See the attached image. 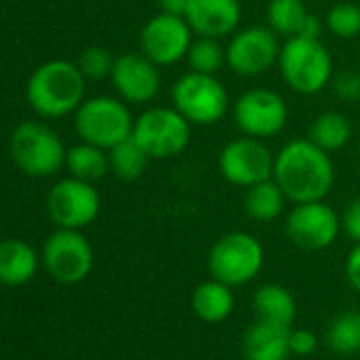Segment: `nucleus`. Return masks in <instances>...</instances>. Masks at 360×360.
I'll return each instance as SVG.
<instances>
[{
	"label": "nucleus",
	"mask_w": 360,
	"mask_h": 360,
	"mask_svg": "<svg viewBox=\"0 0 360 360\" xmlns=\"http://www.w3.org/2000/svg\"><path fill=\"white\" fill-rule=\"evenodd\" d=\"M274 180L295 204L324 200L335 183V167L324 148L309 138H297L282 146L274 159Z\"/></svg>",
	"instance_id": "nucleus-1"
},
{
	"label": "nucleus",
	"mask_w": 360,
	"mask_h": 360,
	"mask_svg": "<svg viewBox=\"0 0 360 360\" xmlns=\"http://www.w3.org/2000/svg\"><path fill=\"white\" fill-rule=\"evenodd\" d=\"M85 77L75 62L51 60L39 66L26 85L32 110L45 119H60L75 112L85 98Z\"/></svg>",
	"instance_id": "nucleus-2"
},
{
	"label": "nucleus",
	"mask_w": 360,
	"mask_h": 360,
	"mask_svg": "<svg viewBox=\"0 0 360 360\" xmlns=\"http://www.w3.org/2000/svg\"><path fill=\"white\" fill-rule=\"evenodd\" d=\"M278 66L284 83L303 96L322 91L333 79V60L320 39H288L280 49Z\"/></svg>",
	"instance_id": "nucleus-3"
},
{
	"label": "nucleus",
	"mask_w": 360,
	"mask_h": 360,
	"mask_svg": "<svg viewBox=\"0 0 360 360\" xmlns=\"http://www.w3.org/2000/svg\"><path fill=\"white\" fill-rule=\"evenodd\" d=\"M9 150L15 165L32 178H47L66 167L68 150L62 138L39 121L20 123L11 134Z\"/></svg>",
	"instance_id": "nucleus-4"
},
{
	"label": "nucleus",
	"mask_w": 360,
	"mask_h": 360,
	"mask_svg": "<svg viewBox=\"0 0 360 360\" xmlns=\"http://www.w3.org/2000/svg\"><path fill=\"white\" fill-rule=\"evenodd\" d=\"M134 117L129 108L108 96H98L83 100L75 110V127L83 142L96 144L104 150H110L119 142L127 140L134 131Z\"/></svg>",
	"instance_id": "nucleus-5"
},
{
	"label": "nucleus",
	"mask_w": 360,
	"mask_h": 360,
	"mask_svg": "<svg viewBox=\"0 0 360 360\" xmlns=\"http://www.w3.org/2000/svg\"><path fill=\"white\" fill-rule=\"evenodd\" d=\"M131 136L150 159H169L189 146L191 123L176 108L155 106L134 121Z\"/></svg>",
	"instance_id": "nucleus-6"
},
{
	"label": "nucleus",
	"mask_w": 360,
	"mask_h": 360,
	"mask_svg": "<svg viewBox=\"0 0 360 360\" xmlns=\"http://www.w3.org/2000/svg\"><path fill=\"white\" fill-rule=\"evenodd\" d=\"M174 108L189 123L212 125L223 119L229 106L227 91L217 75L187 72L172 87Z\"/></svg>",
	"instance_id": "nucleus-7"
},
{
	"label": "nucleus",
	"mask_w": 360,
	"mask_h": 360,
	"mask_svg": "<svg viewBox=\"0 0 360 360\" xmlns=\"http://www.w3.org/2000/svg\"><path fill=\"white\" fill-rule=\"evenodd\" d=\"M263 246L261 242L244 231H233L223 236L210 250L208 265L214 280L227 286H242L250 282L263 267Z\"/></svg>",
	"instance_id": "nucleus-8"
},
{
	"label": "nucleus",
	"mask_w": 360,
	"mask_h": 360,
	"mask_svg": "<svg viewBox=\"0 0 360 360\" xmlns=\"http://www.w3.org/2000/svg\"><path fill=\"white\" fill-rule=\"evenodd\" d=\"M43 265L60 284L83 282L94 267V250L79 229L60 227L43 246Z\"/></svg>",
	"instance_id": "nucleus-9"
},
{
	"label": "nucleus",
	"mask_w": 360,
	"mask_h": 360,
	"mask_svg": "<svg viewBox=\"0 0 360 360\" xmlns=\"http://www.w3.org/2000/svg\"><path fill=\"white\" fill-rule=\"evenodd\" d=\"M47 212L58 227L83 229L100 214V193L87 180L64 178L47 195Z\"/></svg>",
	"instance_id": "nucleus-10"
},
{
	"label": "nucleus",
	"mask_w": 360,
	"mask_h": 360,
	"mask_svg": "<svg viewBox=\"0 0 360 360\" xmlns=\"http://www.w3.org/2000/svg\"><path fill=\"white\" fill-rule=\"evenodd\" d=\"M274 155L271 150L252 136L231 140L219 155L221 174L238 187H252L274 178Z\"/></svg>",
	"instance_id": "nucleus-11"
},
{
	"label": "nucleus",
	"mask_w": 360,
	"mask_h": 360,
	"mask_svg": "<svg viewBox=\"0 0 360 360\" xmlns=\"http://www.w3.org/2000/svg\"><path fill=\"white\" fill-rule=\"evenodd\" d=\"M193 43V30L185 18L159 13L148 20L140 32L142 53L157 66H169L187 58Z\"/></svg>",
	"instance_id": "nucleus-12"
},
{
	"label": "nucleus",
	"mask_w": 360,
	"mask_h": 360,
	"mask_svg": "<svg viewBox=\"0 0 360 360\" xmlns=\"http://www.w3.org/2000/svg\"><path fill=\"white\" fill-rule=\"evenodd\" d=\"M233 119L244 136L259 140L271 138L284 129L288 121V106L284 98L271 89H250L238 98Z\"/></svg>",
	"instance_id": "nucleus-13"
},
{
	"label": "nucleus",
	"mask_w": 360,
	"mask_h": 360,
	"mask_svg": "<svg viewBox=\"0 0 360 360\" xmlns=\"http://www.w3.org/2000/svg\"><path fill=\"white\" fill-rule=\"evenodd\" d=\"M278 37L269 26H250L233 34L227 45V66L240 77L265 75L280 58Z\"/></svg>",
	"instance_id": "nucleus-14"
},
{
	"label": "nucleus",
	"mask_w": 360,
	"mask_h": 360,
	"mask_svg": "<svg viewBox=\"0 0 360 360\" xmlns=\"http://www.w3.org/2000/svg\"><path fill=\"white\" fill-rule=\"evenodd\" d=\"M341 221L337 212L320 202L295 204L286 219L288 240L303 250H322L328 248L339 236Z\"/></svg>",
	"instance_id": "nucleus-15"
},
{
	"label": "nucleus",
	"mask_w": 360,
	"mask_h": 360,
	"mask_svg": "<svg viewBox=\"0 0 360 360\" xmlns=\"http://www.w3.org/2000/svg\"><path fill=\"white\" fill-rule=\"evenodd\" d=\"M159 66L150 62L144 53H123L115 58L110 81L117 94L129 104L150 102L161 85Z\"/></svg>",
	"instance_id": "nucleus-16"
},
{
	"label": "nucleus",
	"mask_w": 360,
	"mask_h": 360,
	"mask_svg": "<svg viewBox=\"0 0 360 360\" xmlns=\"http://www.w3.org/2000/svg\"><path fill=\"white\" fill-rule=\"evenodd\" d=\"M240 0H191L185 20L200 37L221 39L233 34L240 26Z\"/></svg>",
	"instance_id": "nucleus-17"
},
{
	"label": "nucleus",
	"mask_w": 360,
	"mask_h": 360,
	"mask_svg": "<svg viewBox=\"0 0 360 360\" xmlns=\"http://www.w3.org/2000/svg\"><path fill=\"white\" fill-rule=\"evenodd\" d=\"M290 326L257 320L244 333L248 360H284L290 354Z\"/></svg>",
	"instance_id": "nucleus-18"
},
{
	"label": "nucleus",
	"mask_w": 360,
	"mask_h": 360,
	"mask_svg": "<svg viewBox=\"0 0 360 360\" xmlns=\"http://www.w3.org/2000/svg\"><path fill=\"white\" fill-rule=\"evenodd\" d=\"M37 269L39 257L28 242L20 238L0 240V284L22 286L34 278Z\"/></svg>",
	"instance_id": "nucleus-19"
},
{
	"label": "nucleus",
	"mask_w": 360,
	"mask_h": 360,
	"mask_svg": "<svg viewBox=\"0 0 360 360\" xmlns=\"http://www.w3.org/2000/svg\"><path fill=\"white\" fill-rule=\"evenodd\" d=\"M252 309L257 314V320L292 326L297 316V303L290 290L278 284H265L261 286L252 297Z\"/></svg>",
	"instance_id": "nucleus-20"
},
{
	"label": "nucleus",
	"mask_w": 360,
	"mask_h": 360,
	"mask_svg": "<svg viewBox=\"0 0 360 360\" xmlns=\"http://www.w3.org/2000/svg\"><path fill=\"white\" fill-rule=\"evenodd\" d=\"M191 303H193V311L198 314L200 320L223 322L225 318H229V314L233 309L231 286H227L219 280L204 282L195 288Z\"/></svg>",
	"instance_id": "nucleus-21"
},
{
	"label": "nucleus",
	"mask_w": 360,
	"mask_h": 360,
	"mask_svg": "<svg viewBox=\"0 0 360 360\" xmlns=\"http://www.w3.org/2000/svg\"><path fill=\"white\" fill-rule=\"evenodd\" d=\"M284 204H286V195L274 178H267L263 183L248 187V193L244 200L246 214L261 223L278 219L284 210Z\"/></svg>",
	"instance_id": "nucleus-22"
},
{
	"label": "nucleus",
	"mask_w": 360,
	"mask_h": 360,
	"mask_svg": "<svg viewBox=\"0 0 360 360\" xmlns=\"http://www.w3.org/2000/svg\"><path fill=\"white\" fill-rule=\"evenodd\" d=\"M66 167L70 176L87 180V183H96V180L104 178V174L110 169L108 153L96 144L83 142L66 153Z\"/></svg>",
	"instance_id": "nucleus-23"
},
{
	"label": "nucleus",
	"mask_w": 360,
	"mask_h": 360,
	"mask_svg": "<svg viewBox=\"0 0 360 360\" xmlns=\"http://www.w3.org/2000/svg\"><path fill=\"white\" fill-rule=\"evenodd\" d=\"M349 138H352V123L347 121L345 115L335 110L318 115L309 127V140L320 148H324L326 153L339 150L349 142Z\"/></svg>",
	"instance_id": "nucleus-24"
},
{
	"label": "nucleus",
	"mask_w": 360,
	"mask_h": 360,
	"mask_svg": "<svg viewBox=\"0 0 360 360\" xmlns=\"http://www.w3.org/2000/svg\"><path fill=\"white\" fill-rule=\"evenodd\" d=\"M108 161H110V169L117 178L121 180H136L144 174L150 157L146 155V150L134 140V136H129L127 140L119 142L117 146H112L108 150Z\"/></svg>",
	"instance_id": "nucleus-25"
},
{
	"label": "nucleus",
	"mask_w": 360,
	"mask_h": 360,
	"mask_svg": "<svg viewBox=\"0 0 360 360\" xmlns=\"http://www.w3.org/2000/svg\"><path fill=\"white\" fill-rule=\"evenodd\" d=\"M309 11L303 0H271L267 7V24L276 34L282 37H299Z\"/></svg>",
	"instance_id": "nucleus-26"
},
{
	"label": "nucleus",
	"mask_w": 360,
	"mask_h": 360,
	"mask_svg": "<svg viewBox=\"0 0 360 360\" xmlns=\"http://www.w3.org/2000/svg\"><path fill=\"white\" fill-rule=\"evenodd\" d=\"M187 60L193 72L217 75L223 68V64H227V47H223L219 39L200 37L198 41L191 43Z\"/></svg>",
	"instance_id": "nucleus-27"
},
{
	"label": "nucleus",
	"mask_w": 360,
	"mask_h": 360,
	"mask_svg": "<svg viewBox=\"0 0 360 360\" xmlns=\"http://www.w3.org/2000/svg\"><path fill=\"white\" fill-rule=\"evenodd\" d=\"M328 345L337 354L360 352V314H341L328 328Z\"/></svg>",
	"instance_id": "nucleus-28"
},
{
	"label": "nucleus",
	"mask_w": 360,
	"mask_h": 360,
	"mask_svg": "<svg viewBox=\"0 0 360 360\" xmlns=\"http://www.w3.org/2000/svg\"><path fill=\"white\" fill-rule=\"evenodd\" d=\"M326 28L337 39L349 41L360 34V7L352 3H337L326 13Z\"/></svg>",
	"instance_id": "nucleus-29"
},
{
	"label": "nucleus",
	"mask_w": 360,
	"mask_h": 360,
	"mask_svg": "<svg viewBox=\"0 0 360 360\" xmlns=\"http://www.w3.org/2000/svg\"><path fill=\"white\" fill-rule=\"evenodd\" d=\"M112 64H115V58L110 56V51L104 47H98V45L83 49L79 56V62H77L83 77L89 81H100V79L110 77Z\"/></svg>",
	"instance_id": "nucleus-30"
},
{
	"label": "nucleus",
	"mask_w": 360,
	"mask_h": 360,
	"mask_svg": "<svg viewBox=\"0 0 360 360\" xmlns=\"http://www.w3.org/2000/svg\"><path fill=\"white\" fill-rule=\"evenodd\" d=\"M333 81V91L343 102H356L360 100V72L356 70H343Z\"/></svg>",
	"instance_id": "nucleus-31"
},
{
	"label": "nucleus",
	"mask_w": 360,
	"mask_h": 360,
	"mask_svg": "<svg viewBox=\"0 0 360 360\" xmlns=\"http://www.w3.org/2000/svg\"><path fill=\"white\" fill-rule=\"evenodd\" d=\"M316 347H318V339L311 330H305V328L290 330V354L309 356L316 352Z\"/></svg>",
	"instance_id": "nucleus-32"
},
{
	"label": "nucleus",
	"mask_w": 360,
	"mask_h": 360,
	"mask_svg": "<svg viewBox=\"0 0 360 360\" xmlns=\"http://www.w3.org/2000/svg\"><path fill=\"white\" fill-rule=\"evenodd\" d=\"M341 225H343L345 233L358 244L360 242V198H356L354 202L347 204L343 219H341Z\"/></svg>",
	"instance_id": "nucleus-33"
},
{
	"label": "nucleus",
	"mask_w": 360,
	"mask_h": 360,
	"mask_svg": "<svg viewBox=\"0 0 360 360\" xmlns=\"http://www.w3.org/2000/svg\"><path fill=\"white\" fill-rule=\"evenodd\" d=\"M345 276H347V282L360 292V242L354 246V250H352L349 257H347Z\"/></svg>",
	"instance_id": "nucleus-34"
},
{
	"label": "nucleus",
	"mask_w": 360,
	"mask_h": 360,
	"mask_svg": "<svg viewBox=\"0 0 360 360\" xmlns=\"http://www.w3.org/2000/svg\"><path fill=\"white\" fill-rule=\"evenodd\" d=\"M189 3L191 0H159V9H161V13H167V15L185 18Z\"/></svg>",
	"instance_id": "nucleus-35"
},
{
	"label": "nucleus",
	"mask_w": 360,
	"mask_h": 360,
	"mask_svg": "<svg viewBox=\"0 0 360 360\" xmlns=\"http://www.w3.org/2000/svg\"><path fill=\"white\" fill-rule=\"evenodd\" d=\"M358 314H360V311H358Z\"/></svg>",
	"instance_id": "nucleus-36"
}]
</instances>
